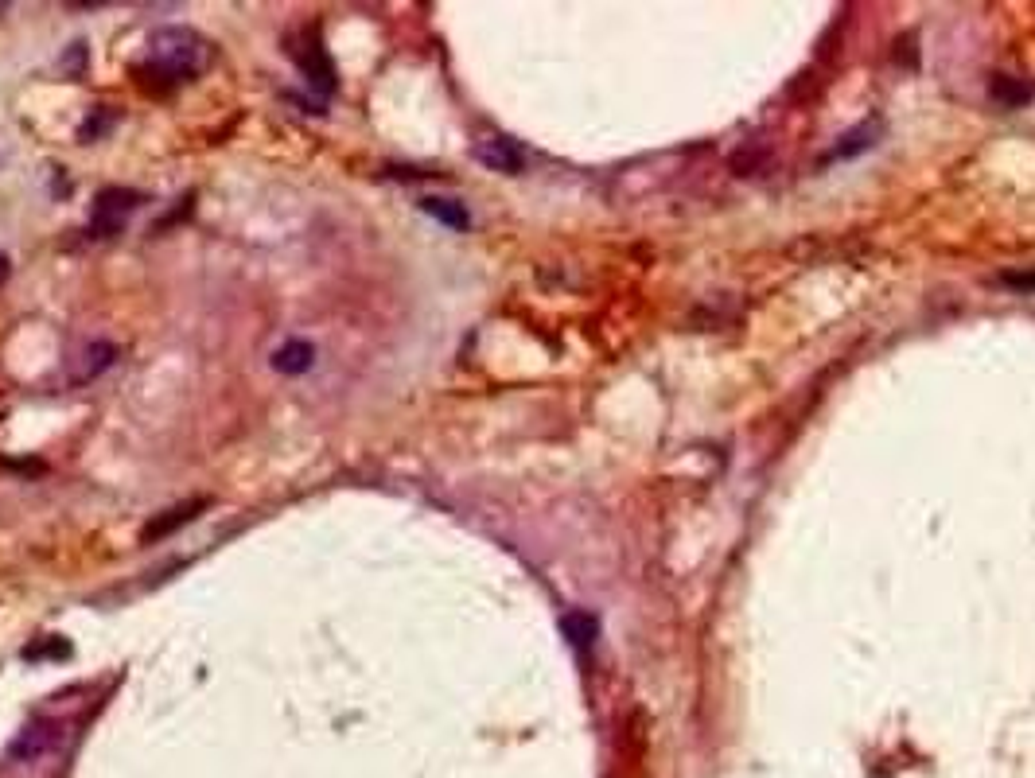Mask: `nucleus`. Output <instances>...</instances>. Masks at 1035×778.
Masks as SVG:
<instances>
[{"instance_id": "f257e3e1", "label": "nucleus", "mask_w": 1035, "mask_h": 778, "mask_svg": "<svg viewBox=\"0 0 1035 778\" xmlns=\"http://www.w3.org/2000/svg\"><path fill=\"white\" fill-rule=\"evenodd\" d=\"M211 67V43L195 28H156L148 39V71L168 86L191 82Z\"/></svg>"}, {"instance_id": "f03ea898", "label": "nucleus", "mask_w": 1035, "mask_h": 778, "mask_svg": "<svg viewBox=\"0 0 1035 778\" xmlns=\"http://www.w3.org/2000/svg\"><path fill=\"white\" fill-rule=\"evenodd\" d=\"M288 55L296 59V67L300 74L308 78V86L316 90V94H331L335 90V67H331V59H327V47L320 43L316 32H300V36H288Z\"/></svg>"}, {"instance_id": "7ed1b4c3", "label": "nucleus", "mask_w": 1035, "mask_h": 778, "mask_svg": "<svg viewBox=\"0 0 1035 778\" xmlns=\"http://www.w3.org/2000/svg\"><path fill=\"white\" fill-rule=\"evenodd\" d=\"M141 203H144V195L141 191H129V187H106V191H98L94 211H90V230H94L98 238L117 234Z\"/></svg>"}, {"instance_id": "20e7f679", "label": "nucleus", "mask_w": 1035, "mask_h": 778, "mask_svg": "<svg viewBox=\"0 0 1035 778\" xmlns=\"http://www.w3.org/2000/svg\"><path fill=\"white\" fill-rule=\"evenodd\" d=\"M475 160L491 172H502V176H518L526 168V152L510 137H483L475 144Z\"/></svg>"}, {"instance_id": "39448f33", "label": "nucleus", "mask_w": 1035, "mask_h": 778, "mask_svg": "<svg viewBox=\"0 0 1035 778\" xmlns=\"http://www.w3.org/2000/svg\"><path fill=\"white\" fill-rule=\"evenodd\" d=\"M211 502L207 498H191V502H183V506H172V510H164L160 518H152L148 526L141 530V541L148 545V541H160V537H168L172 530H179V526H187L199 510H207Z\"/></svg>"}, {"instance_id": "423d86ee", "label": "nucleus", "mask_w": 1035, "mask_h": 778, "mask_svg": "<svg viewBox=\"0 0 1035 778\" xmlns=\"http://www.w3.org/2000/svg\"><path fill=\"white\" fill-rule=\"evenodd\" d=\"M113 358H117V347H113V343H90L86 351L78 354V362H74L71 382H74V386H82V382H94L98 374H106L109 366H113Z\"/></svg>"}, {"instance_id": "0eeeda50", "label": "nucleus", "mask_w": 1035, "mask_h": 778, "mask_svg": "<svg viewBox=\"0 0 1035 778\" xmlns=\"http://www.w3.org/2000/svg\"><path fill=\"white\" fill-rule=\"evenodd\" d=\"M312 362H316V347L304 343V339H292V343H285L281 351L273 354V370H277V374H288V378L308 374Z\"/></svg>"}, {"instance_id": "6e6552de", "label": "nucleus", "mask_w": 1035, "mask_h": 778, "mask_svg": "<svg viewBox=\"0 0 1035 778\" xmlns=\"http://www.w3.org/2000/svg\"><path fill=\"white\" fill-rule=\"evenodd\" d=\"M421 211L425 214H432L436 222H444L448 230H467V207L464 203H456V199H436V195H429V199H421Z\"/></svg>"}, {"instance_id": "1a4fd4ad", "label": "nucleus", "mask_w": 1035, "mask_h": 778, "mask_svg": "<svg viewBox=\"0 0 1035 778\" xmlns=\"http://www.w3.org/2000/svg\"><path fill=\"white\" fill-rule=\"evenodd\" d=\"M565 635H569V642L576 646V650H588L592 646V638H596V619L592 615H584V611H572V615H565Z\"/></svg>"}, {"instance_id": "9d476101", "label": "nucleus", "mask_w": 1035, "mask_h": 778, "mask_svg": "<svg viewBox=\"0 0 1035 778\" xmlns=\"http://www.w3.org/2000/svg\"><path fill=\"white\" fill-rule=\"evenodd\" d=\"M993 98L1004 102V106H1024V102L1032 98V90H1028V86H1016L1012 78H1000V82H993Z\"/></svg>"}, {"instance_id": "9b49d317", "label": "nucleus", "mask_w": 1035, "mask_h": 778, "mask_svg": "<svg viewBox=\"0 0 1035 778\" xmlns=\"http://www.w3.org/2000/svg\"><path fill=\"white\" fill-rule=\"evenodd\" d=\"M47 650H55V654H67V642H51ZM43 650H24V658H39Z\"/></svg>"}, {"instance_id": "f8f14e48", "label": "nucleus", "mask_w": 1035, "mask_h": 778, "mask_svg": "<svg viewBox=\"0 0 1035 778\" xmlns=\"http://www.w3.org/2000/svg\"><path fill=\"white\" fill-rule=\"evenodd\" d=\"M4 265H8V261H4V257H0V277H4V273H8V269H4Z\"/></svg>"}]
</instances>
